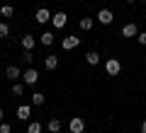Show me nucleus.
<instances>
[{
  "mask_svg": "<svg viewBox=\"0 0 146 133\" xmlns=\"http://www.w3.org/2000/svg\"><path fill=\"white\" fill-rule=\"evenodd\" d=\"M22 92H25V85H12V94H15V97H20Z\"/></svg>",
  "mask_w": 146,
  "mask_h": 133,
  "instance_id": "22",
  "label": "nucleus"
},
{
  "mask_svg": "<svg viewBox=\"0 0 146 133\" xmlns=\"http://www.w3.org/2000/svg\"><path fill=\"white\" fill-rule=\"evenodd\" d=\"M95 20L100 22V24H112V22H115V15H112V10H107V7H102V10L98 12V17H95Z\"/></svg>",
  "mask_w": 146,
  "mask_h": 133,
  "instance_id": "3",
  "label": "nucleus"
},
{
  "mask_svg": "<svg viewBox=\"0 0 146 133\" xmlns=\"http://www.w3.org/2000/svg\"><path fill=\"white\" fill-rule=\"evenodd\" d=\"M51 24L56 27V29H63V27L68 24V15L66 12H56V15L51 17Z\"/></svg>",
  "mask_w": 146,
  "mask_h": 133,
  "instance_id": "5",
  "label": "nucleus"
},
{
  "mask_svg": "<svg viewBox=\"0 0 146 133\" xmlns=\"http://www.w3.org/2000/svg\"><path fill=\"white\" fill-rule=\"evenodd\" d=\"M136 41H139L141 46H146V31H141V34H136Z\"/></svg>",
  "mask_w": 146,
  "mask_h": 133,
  "instance_id": "23",
  "label": "nucleus"
},
{
  "mask_svg": "<svg viewBox=\"0 0 146 133\" xmlns=\"http://www.w3.org/2000/svg\"><path fill=\"white\" fill-rule=\"evenodd\" d=\"M83 58H85V63H88V66H98V63H100V53H98V51H88Z\"/></svg>",
  "mask_w": 146,
  "mask_h": 133,
  "instance_id": "12",
  "label": "nucleus"
},
{
  "mask_svg": "<svg viewBox=\"0 0 146 133\" xmlns=\"http://www.w3.org/2000/svg\"><path fill=\"white\" fill-rule=\"evenodd\" d=\"M0 77H3V70H0Z\"/></svg>",
  "mask_w": 146,
  "mask_h": 133,
  "instance_id": "28",
  "label": "nucleus"
},
{
  "mask_svg": "<svg viewBox=\"0 0 146 133\" xmlns=\"http://www.w3.org/2000/svg\"><path fill=\"white\" fill-rule=\"evenodd\" d=\"M46 128L51 133H58V131H61V119H51V121L46 123Z\"/></svg>",
  "mask_w": 146,
  "mask_h": 133,
  "instance_id": "17",
  "label": "nucleus"
},
{
  "mask_svg": "<svg viewBox=\"0 0 146 133\" xmlns=\"http://www.w3.org/2000/svg\"><path fill=\"white\" fill-rule=\"evenodd\" d=\"M32 104H34V107H42V104H44V94L42 92H34V94H32Z\"/></svg>",
  "mask_w": 146,
  "mask_h": 133,
  "instance_id": "18",
  "label": "nucleus"
},
{
  "mask_svg": "<svg viewBox=\"0 0 146 133\" xmlns=\"http://www.w3.org/2000/svg\"><path fill=\"white\" fill-rule=\"evenodd\" d=\"M22 77H25V85H36V82H39V73H36L34 68H27Z\"/></svg>",
  "mask_w": 146,
  "mask_h": 133,
  "instance_id": "7",
  "label": "nucleus"
},
{
  "mask_svg": "<svg viewBox=\"0 0 146 133\" xmlns=\"http://www.w3.org/2000/svg\"><path fill=\"white\" fill-rule=\"evenodd\" d=\"M17 77H22V70H20L17 66H7V68H5V80H12V82H15Z\"/></svg>",
  "mask_w": 146,
  "mask_h": 133,
  "instance_id": "9",
  "label": "nucleus"
},
{
  "mask_svg": "<svg viewBox=\"0 0 146 133\" xmlns=\"http://www.w3.org/2000/svg\"><path fill=\"white\" fill-rule=\"evenodd\" d=\"M68 131H71V133H83V131H85L83 116H73L71 121H68Z\"/></svg>",
  "mask_w": 146,
  "mask_h": 133,
  "instance_id": "2",
  "label": "nucleus"
},
{
  "mask_svg": "<svg viewBox=\"0 0 146 133\" xmlns=\"http://www.w3.org/2000/svg\"><path fill=\"white\" fill-rule=\"evenodd\" d=\"M127 3H134V0H127Z\"/></svg>",
  "mask_w": 146,
  "mask_h": 133,
  "instance_id": "27",
  "label": "nucleus"
},
{
  "mask_svg": "<svg viewBox=\"0 0 146 133\" xmlns=\"http://www.w3.org/2000/svg\"><path fill=\"white\" fill-rule=\"evenodd\" d=\"M141 3H146V0H141Z\"/></svg>",
  "mask_w": 146,
  "mask_h": 133,
  "instance_id": "29",
  "label": "nucleus"
},
{
  "mask_svg": "<svg viewBox=\"0 0 146 133\" xmlns=\"http://www.w3.org/2000/svg\"><path fill=\"white\" fill-rule=\"evenodd\" d=\"M3 119H5V111H3V107H0V121H3Z\"/></svg>",
  "mask_w": 146,
  "mask_h": 133,
  "instance_id": "26",
  "label": "nucleus"
},
{
  "mask_svg": "<svg viewBox=\"0 0 146 133\" xmlns=\"http://www.w3.org/2000/svg\"><path fill=\"white\" fill-rule=\"evenodd\" d=\"M29 116H32V107H29V104H22V107H17V119H20V121H27Z\"/></svg>",
  "mask_w": 146,
  "mask_h": 133,
  "instance_id": "10",
  "label": "nucleus"
},
{
  "mask_svg": "<svg viewBox=\"0 0 146 133\" xmlns=\"http://www.w3.org/2000/svg\"><path fill=\"white\" fill-rule=\"evenodd\" d=\"M34 61V56H32V51H25V63H32Z\"/></svg>",
  "mask_w": 146,
  "mask_h": 133,
  "instance_id": "24",
  "label": "nucleus"
},
{
  "mask_svg": "<svg viewBox=\"0 0 146 133\" xmlns=\"http://www.w3.org/2000/svg\"><path fill=\"white\" fill-rule=\"evenodd\" d=\"M0 133H12V126L7 121H0Z\"/></svg>",
  "mask_w": 146,
  "mask_h": 133,
  "instance_id": "21",
  "label": "nucleus"
},
{
  "mask_svg": "<svg viewBox=\"0 0 146 133\" xmlns=\"http://www.w3.org/2000/svg\"><path fill=\"white\" fill-rule=\"evenodd\" d=\"M93 24H95V20H93V17H83V20L78 22V27H80L83 31H90V29H93Z\"/></svg>",
  "mask_w": 146,
  "mask_h": 133,
  "instance_id": "14",
  "label": "nucleus"
},
{
  "mask_svg": "<svg viewBox=\"0 0 146 133\" xmlns=\"http://www.w3.org/2000/svg\"><path fill=\"white\" fill-rule=\"evenodd\" d=\"M56 66H58V56H46L44 58V68L46 70H56Z\"/></svg>",
  "mask_w": 146,
  "mask_h": 133,
  "instance_id": "13",
  "label": "nucleus"
},
{
  "mask_svg": "<svg viewBox=\"0 0 146 133\" xmlns=\"http://www.w3.org/2000/svg\"><path fill=\"white\" fill-rule=\"evenodd\" d=\"M34 44H36V39H34L32 34H25V36H22V48H25V51H32Z\"/></svg>",
  "mask_w": 146,
  "mask_h": 133,
  "instance_id": "11",
  "label": "nucleus"
},
{
  "mask_svg": "<svg viewBox=\"0 0 146 133\" xmlns=\"http://www.w3.org/2000/svg\"><path fill=\"white\" fill-rule=\"evenodd\" d=\"M141 133H146V121H141Z\"/></svg>",
  "mask_w": 146,
  "mask_h": 133,
  "instance_id": "25",
  "label": "nucleus"
},
{
  "mask_svg": "<svg viewBox=\"0 0 146 133\" xmlns=\"http://www.w3.org/2000/svg\"><path fill=\"white\" fill-rule=\"evenodd\" d=\"M7 34H10V27H7V22H0V39H7Z\"/></svg>",
  "mask_w": 146,
  "mask_h": 133,
  "instance_id": "20",
  "label": "nucleus"
},
{
  "mask_svg": "<svg viewBox=\"0 0 146 133\" xmlns=\"http://www.w3.org/2000/svg\"><path fill=\"white\" fill-rule=\"evenodd\" d=\"M27 133H42V123H39V121H32L29 126H27Z\"/></svg>",
  "mask_w": 146,
  "mask_h": 133,
  "instance_id": "19",
  "label": "nucleus"
},
{
  "mask_svg": "<svg viewBox=\"0 0 146 133\" xmlns=\"http://www.w3.org/2000/svg\"><path fill=\"white\" fill-rule=\"evenodd\" d=\"M136 34H139V29H136L134 22H127V24L122 27V36H124V39H134Z\"/></svg>",
  "mask_w": 146,
  "mask_h": 133,
  "instance_id": "6",
  "label": "nucleus"
},
{
  "mask_svg": "<svg viewBox=\"0 0 146 133\" xmlns=\"http://www.w3.org/2000/svg\"><path fill=\"white\" fill-rule=\"evenodd\" d=\"M0 15L5 17V20H10V17L15 15V7L12 5H0Z\"/></svg>",
  "mask_w": 146,
  "mask_h": 133,
  "instance_id": "16",
  "label": "nucleus"
},
{
  "mask_svg": "<svg viewBox=\"0 0 146 133\" xmlns=\"http://www.w3.org/2000/svg\"><path fill=\"white\" fill-rule=\"evenodd\" d=\"M39 44H42V46H51L54 44V34L51 31H44V34L39 36Z\"/></svg>",
  "mask_w": 146,
  "mask_h": 133,
  "instance_id": "15",
  "label": "nucleus"
},
{
  "mask_svg": "<svg viewBox=\"0 0 146 133\" xmlns=\"http://www.w3.org/2000/svg\"><path fill=\"white\" fill-rule=\"evenodd\" d=\"M105 70H107V75H110V77H115V75H119L122 63L117 61V58H110V61H105Z\"/></svg>",
  "mask_w": 146,
  "mask_h": 133,
  "instance_id": "1",
  "label": "nucleus"
},
{
  "mask_svg": "<svg viewBox=\"0 0 146 133\" xmlns=\"http://www.w3.org/2000/svg\"><path fill=\"white\" fill-rule=\"evenodd\" d=\"M51 17H54V15L46 10V7H39V10L34 12V20L39 22V24H46V22H51Z\"/></svg>",
  "mask_w": 146,
  "mask_h": 133,
  "instance_id": "4",
  "label": "nucleus"
},
{
  "mask_svg": "<svg viewBox=\"0 0 146 133\" xmlns=\"http://www.w3.org/2000/svg\"><path fill=\"white\" fill-rule=\"evenodd\" d=\"M78 44H80V39L78 36H66V39H63V51H73V48H78Z\"/></svg>",
  "mask_w": 146,
  "mask_h": 133,
  "instance_id": "8",
  "label": "nucleus"
}]
</instances>
